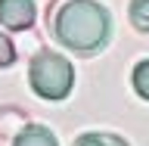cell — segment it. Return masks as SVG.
I'll list each match as a JSON object with an SVG mask.
<instances>
[{
    "label": "cell",
    "mask_w": 149,
    "mask_h": 146,
    "mask_svg": "<svg viewBox=\"0 0 149 146\" xmlns=\"http://www.w3.org/2000/svg\"><path fill=\"white\" fill-rule=\"evenodd\" d=\"M0 22L13 31L34 25V0H0Z\"/></svg>",
    "instance_id": "obj_3"
},
{
    "label": "cell",
    "mask_w": 149,
    "mask_h": 146,
    "mask_svg": "<svg viewBox=\"0 0 149 146\" xmlns=\"http://www.w3.org/2000/svg\"><path fill=\"white\" fill-rule=\"evenodd\" d=\"M13 62H16V47H13V41L6 34H0V68H6Z\"/></svg>",
    "instance_id": "obj_9"
},
{
    "label": "cell",
    "mask_w": 149,
    "mask_h": 146,
    "mask_svg": "<svg viewBox=\"0 0 149 146\" xmlns=\"http://www.w3.org/2000/svg\"><path fill=\"white\" fill-rule=\"evenodd\" d=\"M25 124L28 121H25V112L22 109H13V106H9V109H0V137L13 140Z\"/></svg>",
    "instance_id": "obj_5"
},
{
    "label": "cell",
    "mask_w": 149,
    "mask_h": 146,
    "mask_svg": "<svg viewBox=\"0 0 149 146\" xmlns=\"http://www.w3.org/2000/svg\"><path fill=\"white\" fill-rule=\"evenodd\" d=\"M53 34L78 53H93L109 37V13L93 0H65L53 13Z\"/></svg>",
    "instance_id": "obj_1"
},
{
    "label": "cell",
    "mask_w": 149,
    "mask_h": 146,
    "mask_svg": "<svg viewBox=\"0 0 149 146\" xmlns=\"http://www.w3.org/2000/svg\"><path fill=\"white\" fill-rule=\"evenodd\" d=\"M130 25L137 31H149V0H130Z\"/></svg>",
    "instance_id": "obj_7"
},
{
    "label": "cell",
    "mask_w": 149,
    "mask_h": 146,
    "mask_svg": "<svg viewBox=\"0 0 149 146\" xmlns=\"http://www.w3.org/2000/svg\"><path fill=\"white\" fill-rule=\"evenodd\" d=\"M134 90L143 100H149V59L137 62V68H134Z\"/></svg>",
    "instance_id": "obj_8"
},
{
    "label": "cell",
    "mask_w": 149,
    "mask_h": 146,
    "mask_svg": "<svg viewBox=\"0 0 149 146\" xmlns=\"http://www.w3.org/2000/svg\"><path fill=\"white\" fill-rule=\"evenodd\" d=\"M13 146H59V143H56V137L44 124H25L13 137Z\"/></svg>",
    "instance_id": "obj_4"
},
{
    "label": "cell",
    "mask_w": 149,
    "mask_h": 146,
    "mask_svg": "<svg viewBox=\"0 0 149 146\" xmlns=\"http://www.w3.org/2000/svg\"><path fill=\"white\" fill-rule=\"evenodd\" d=\"M74 146H127V140L118 137V134H96V131H90V134H81L74 140Z\"/></svg>",
    "instance_id": "obj_6"
},
{
    "label": "cell",
    "mask_w": 149,
    "mask_h": 146,
    "mask_svg": "<svg viewBox=\"0 0 149 146\" xmlns=\"http://www.w3.org/2000/svg\"><path fill=\"white\" fill-rule=\"evenodd\" d=\"M28 81H31V90L44 100H65L68 90L74 84V68L65 56L53 53V50H44L31 59V68H28Z\"/></svg>",
    "instance_id": "obj_2"
}]
</instances>
